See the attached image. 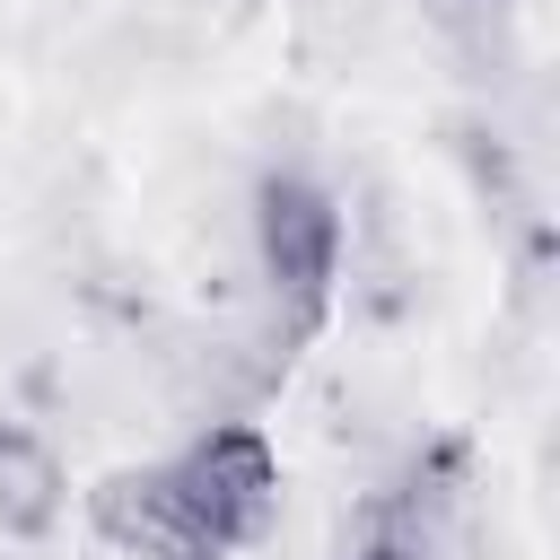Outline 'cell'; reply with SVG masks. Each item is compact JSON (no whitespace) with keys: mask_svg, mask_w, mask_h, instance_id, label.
Segmentation results:
<instances>
[{"mask_svg":"<svg viewBox=\"0 0 560 560\" xmlns=\"http://www.w3.org/2000/svg\"><path fill=\"white\" fill-rule=\"evenodd\" d=\"M245 236H254V271H262V298L271 315L306 341L341 289V254H350V228H341V201L306 175V166H271L254 175V201H245Z\"/></svg>","mask_w":560,"mask_h":560,"instance_id":"cell-1","label":"cell"},{"mask_svg":"<svg viewBox=\"0 0 560 560\" xmlns=\"http://www.w3.org/2000/svg\"><path fill=\"white\" fill-rule=\"evenodd\" d=\"M70 508V472L61 446L35 420H0V534L9 542H44Z\"/></svg>","mask_w":560,"mask_h":560,"instance_id":"cell-4","label":"cell"},{"mask_svg":"<svg viewBox=\"0 0 560 560\" xmlns=\"http://www.w3.org/2000/svg\"><path fill=\"white\" fill-rule=\"evenodd\" d=\"M166 481L219 551L262 542L271 516H280V455L254 420H201L184 438V455H166Z\"/></svg>","mask_w":560,"mask_h":560,"instance_id":"cell-2","label":"cell"},{"mask_svg":"<svg viewBox=\"0 0 560 560\" xmlns=\"http://www.w3.org/2000/svg\"><path fill=\"white\" fill-rule=\"evenodd\" d=\"M429 9H490V0H429Z\"/></svg>","mask_w":560,"mask_h":560,"instance_id":"cell-6","label":"cell"},{"mask_svg":"<svg viewBox=\"0 0 560 560\" xmlns=\"http://www.w3.org/2000/svg\"><path fill=\"white\" fill-rule=\"evenodd\" d=\"M88 525H96V542H105L114 560H228V551L192 525V508L175 499L166 464H114V472L88 490Z\"/></svg>","mask_w":560,"mask_h":560,"instance_id":"cell-3","label":"cell"},{"mask_svg":"<svg viewBox=\"0 0 560 560\" xmlns=\"http://www.w3.org/2000/svg\"><path fill=\"white\" fill-rule=\"evenodd\" d=\"M350 560H438V534L394 525V516H359V551Z\"/></svg>","mask_w":560,"mask_h":560,"instance_id":"cell-5","label":"cell"}]
</instances>
